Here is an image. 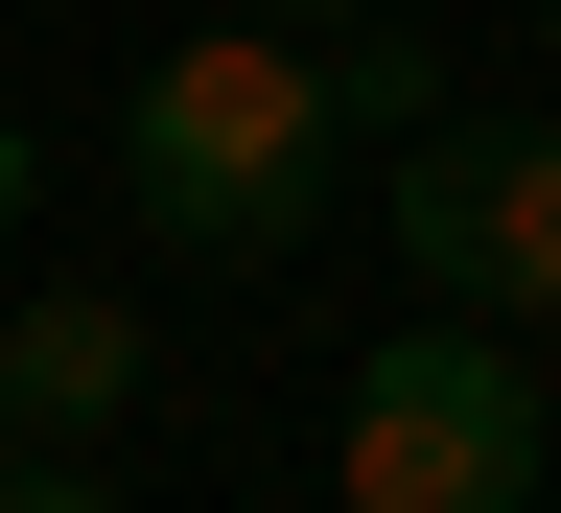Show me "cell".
Instances as JSON below:
<instances>
[{
    "mask_svg": "<svg viewBox=\"0 0 561 513\" xmlns=\"http://www.w3.org/2000/svg\"><path fill=\"white\" fill-rule=\"evenodd\" d=\"M538 467H561L538 327H491V304H421L398 350H351V397H328V490L351 513H515Z\"/></svg>",
    "mask_w": 561,
    "mask_h": 513,
    "instance_id": "7a4b0ae2",
    "label": "cell"
},
{
    "mask_svg": "<svg viewBox=\"0 0 561 513\" xmlns=\"http://www.w3.org/2000/svg\"><path fill=\"white\" fill-rule=\"evenodd\" d=\"M257 24H351V0H257Z\"/></svg>",
    "mask_w": 561,
    "mask_h": 513,
    "instance_id": "52a82bcc",
    "label": "cell"
},
{
    "mask_svg": "<svg viewBox=\"0 0 561 513\" xmlns=\"http://www.w3.org/2000/svg\"><path fill=\"white\" fill-rule=\"evenodd\" d=\"M538 47H561V0H538Z\"/></svg>",
    "mask_w": 561,
    "mask_h": 513,
    "instance_id": "ba28073f",
    "label": "cell"
},
{
    "mask_svg": "<svg viewBox=\"0 0 561 513\" xmlns=\"http://www.w3.org/2000/svg\"><path fill=\"white\" fill-rule=\"evenodd\" d=\"M24 210H47V140H24V117H0V257H24Z\"/></svg>",
    "mask_w": 561,
    "mask_h": 513,
    "instance_id": "8992f818",
    "label": "cell"
},
{
    "mask_svg": "<svg viewBox=\"0 0 561 513\" xmlns=\"http://www.w3.org/2000/svg\"><path fill=\"white\" fill-rule=\"evenodd\" d=\"M328 164H351V117H328V70H305V24H187V47H140V94H117V210L164 257H210V280H280L328 234Z\"/></svg>",
    "mask_w": 561,
    "mask_h": 513,
    "instance_id": "6da1fadb",
    "label": "cell"
},
{
    "mask_svg": "<svg viewBox=\"0 0 561 513\" xmlns=\"http://www.w3.org/2000/svg\"><path fill=\"white\" fill-rule=\"evenodd\" d=\"M117 420H140V304H94V280L0 304V444H117Z\"/></svg>",
    "mask_w": 561,
    "mask_h": 513,
    "instance_id": "277c9868",
    "label": "cell"
},
{
    "mask_svg": "<svg viewBox=\"0 0 561 513\" xmlns=\"http://www.w3.org/2000/svg\"><path fill=\"white\" fill-rule=\"evenodd\" d=\"M305 70H328V117H351V140H421V117H445V47H421L398 0H351V24H305Z\"/></svg>",
    "mask_w": 561,
    "mask_h": 513,
    "instance_id": "5b68a950",
    "label": "cell"
},
{
    "mask_svg": "<svg viewBox=\"0 0 561 513\" xmlns=\"http://www.w3.org/2000/svg\"><path fill=\"white\" fill-rule=\"evenodd\" d=\"M375 210L421 257V304H491V327H561V117H421L375 140Z\"/></svg>",
    "mask_w": 561,
    "mask_h": 513,
    "instance_id": "3957f363",
    "label": "cell"
}]
</instances>
